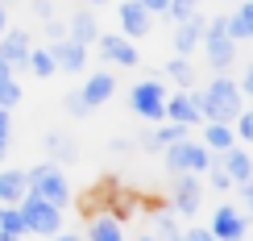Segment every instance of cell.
<instances>
[{
	"label": "cell",
	"mask_w": 253,
	"mask_h": 241,
	"mask_svg": "<svg viewBox=\"0 0 253 241\" xmlns=\"http://www.w3.org/2000/svg\"><path fill=\"white\" fill-rule=\"evenodd\" d=\"M199 100V117L204 121H220V125H233L241 112H245V96H241L237 79H228L224 71H220L216 79H208L204 88L195 92Z\"/></svg>",
	"instance_id": "1"
},
{
	"label": "cell",
	"mask_w": 253,
	"mask_h": 241,
	"mask_svg": "<svg viewBox=\"0 0 253 241\" xmlns=\"http://www.w3.org/2000/svg\"><path fill=\"white\" fill-rule=\"evenodd\" d=\"M204 58H208V67L212 71H228L237 62V42L228 38V13H216V17H208V25H204Z\"/></svg>",
	"instance_id": "2"
},
{
	"label": "cell",
	"mask_w": 253,
	"mask_h": 241,
	"mask_svg": "<svg viewBox=\"0 0 253 241\" xmlns=\"http://www.w3.org/2000/svg\"><path fill=\"white\" fill-rule=\"evenodd\" d=\"M166 171L170 175H204L208 166H212V150H208L204 142H187V138H178L166 145Z\"/></svg>",
	"instance_id": "3"
},
{
	"label": "cell",
	"mask_w": 253,
	"mask_h": 241,
	"mask_svg": "<svg viewBox=\"0 0 253 241\" xmlns=\"http://www.w3.org/2000/svg\"><path fill=\"white\" fill-rule=\"evenodd\" d=\"M25 175H29V195H38V200H46L54 208H62L71 200V183H67V175H62L58 162H42V166H34Z\"/></svg>",
	"instance_id": "4"
},
{
	"label": "cell",
	"mask_w": 253,
	"mask_h": 241,
	"mask_svg": "<svg viewBox=\"0 0 253 241\" xmlns=\"http://www.w3.org/2000/svg\"><path fill=\"white\" fill-rule=\"evenodd\" d=\"M129 108L137 112L141 121H166V88L158 79H141V83H133V92H129Z\"/></svg>",
	"instance_id": "5"
},
{
	"label": "cell",
	"mask_w": 253,
	"mask_h": 241,
	"mask_svg": "<svg viewBox=\"0 0 253 241\" xmlns=\"http://www.w3.org/2000/svg\"><path fill=\"white\" fill-rule=\"evenodd\" d=\"M21 208V221H25V233H38V237H54L62 229V212L54 204L38 200V195H25V200L17 204Z\"/></svg>",
	"instance_id": "6"
},
{
	"label": "cell",
	"mask_w": 253,
	"mask_h": 241,
	"mask_svg": "<svg viewBox=\"0 0 253 241\" xmlns=\"http://www.w3.org/2000/svg\"><path fill=\"white\" fill-rule=\"evenodd\" d=\"M208 233H212L216 241H245V233H249V216L241 212L237 204H220L216 212H212Z\"/></svg>",
	"instance_id": "7"
},
{
	"label": "cell",
	"mask_w": 253,
	"mask_h": 241,
	"mask_svg": "<svg viewBox=\"0 0 253 241\" xmlns=\"http://www.w3.org/2000/svg\"><path fill=\"white\" fill-rule=\"evenodd\" d=\"M170 208L178 216H195L204 208V179L199 175H174V200Z\"/></svg>",
	"instance_id": "8"
},
{
	"label": "cell",
	"mask_w": 253,
	"mask_h": 241,
	"mask_svg": "<svg viewBox=\"0 0 253 241\" xmlns=\"http://www.w3.org/2000/svg\"><path fill=\"white\" fill-rule=\"evenodd\" d=\"M112 96H117V75L112 71H91L87 79H83V88H79V100H83V108H104Z\"/></svg>",
	"instance_id": "9"
},
{
	"label": "cell",
	"mask_w": 253,
	"mask_h": 241,
	"mask_svg": "<svg viewBox=\"0 0 253 241\" xmlns=\"http://www.w3.org/2000/svg\"><path fill=\"white\" fill-rule=\"evenodd\" d=\"M117 17H121V38H129V42H141L154 29V13H145L137 0H125L117 8Z\"/></svg>",
	"instance_id": "10"
},
{
	"label": "cell",
	"mask_w": 253,
	"mask_h": 241,
	"mask_svg": "<svg viewBox=\"0 0 253 241\" xmlns=\"http://www.w3.org/2000/svg\"><path fill=\"white\" fill-rule=\"evenodd\" d=\"M46 50H50V58H54V67L67 71V75H79V71L87 67V46H79V42H71V38L50 42Z\"/></svg>",
	"instance_id": "11"
},
{
	"label": "cell",
	"mask_w": 253,
	"mask_h": 241,
	"mask_svg": "<svg viewBox=\"0 0 253 241\" xmlns=\"http://www.w3.org/2000/svg\"><path fill=\"white\" fill-rule=\"evenodd\" d=\"M29 50H34V38H29L25 29H4V34H0V58L13 71H21L29 62Z\"/></svg>",
	"instance_id": "12"
},
{
	"label": "cell",
	"mask_w": 253,
	"mask_h": 241,
	"mask_svg": "<svg viewBox=\"0 0 253 241\" xmlns=\"http://www.w3.org/2000/svg\"><path fill=\"white\" fill-rule=\"evenodd\" d=\"M166 121L170 125H183V129H195L199 121V100L191 92H174V96H166Z\"/></svg>",
	"instance_id": "13"
},
{
	"label": "cell",
	"mask_w": 253,
	"mask_h": 241,
	"mask_svg": "<svg viewBox=\"0 0 253 241\" xmlns=\"http://www.w3.org/2000/svg\"><path fill=\"white\" fill-rule=\"evenodd\" d=\"M216 166L228 175V179H233V187H241V183H249V179H253V154L245 150V145H233V150H224V154L216 158Z\"/></svg>",
	"instance_id": "14"
},
{
	"label": "cell",
	"mask_w": 253,
	"mask_h": 241,
	"mask_svg": "<svg viewBox=\"0 0 253 241\" xmlns=\"http://www.w3.org/2000/svg\"><path fill=\"white\" fill-rule=\"evenodd\" d=\"M96 50L108 62H121V67H137V58H141V54H137V46H133L129 38H121V34H100L96 38Z\"/></svg>",
	"instance_id": "15"
},
{
	"label": "cell",
	"mask_w": 253,
	"mask_h": 241,
	"mask_svg": "<svg viewBox=\"0 0 253 241\" xmlns=\"http://www.w3.org/2000/svg\"><path fill=\"white\" fill-rule=\"evenodd\" d=\"M204 25H208L204 13H191L187 21H178V29H174V54L178 58H191V50L204 42Z\"/></svg>",
	"instance_id": "16"
},
{
	"label": "cell",
	"mask_w": 253,
	"mask_h": 241,
	"mask_svg": "<svg viewBox=\"0 0 253 241\" xmlns=\"http://www.w3.org/2000/svg\"><path fill=\"white\" fill-rule=\"evenodd\" d=\"M67 38H71V42H79V46H96V38H100L96 13H87V8L71 13V21H67Z\"/></svg>",
	"instance_id": "17"
},
{
	"label": "cell",
	"mask_w": 253,
	"mask_h": 241,
	"mask_svg": "<svg viewBox=\"0 0 253 241\" xmlns=\"http://www.w3.org/2000/svg\"><path fill=\"white\" fill-rule=\"evenodd\" d=\"M25 195H29V175L4 166V171H0V204H21Z\"/></svg>",
	"instance_id": "18"
},
{
	"label": "cell",
	"mask_w": 253,
	"mask_h": 241,
	"mask_svg": "<svg viewBox=\"0 0 253 241\" xmlns=\"http://www.w3.org/2000/svg\"><path fill=\"white\" fill-rule=\"evenodd\" d=\"M204 145L212 154H224V150H233L237 142V133H233V125H220V121H204Z\"/></svg>",
	"instance_id": "19"
},
{
	"label": "cell",
	"mask_w": 253,
	"mask_h": 241,
	"mask_svg": "<svg viewBox=\"0 0 253 241\" xmlns=\"http://www.w3.org/2000/svg\"><path fill=\"white\" fill-rule=\"evenodd\" d=\"M228 38L233 42H249L253 38V0H241V8L228 13Z\"/></svg>",
	"instance_id": "20"
},
{
	"label": "cell",
	"mask_w": 253,
	"mask_h": 241,
	"mask_svg": "<svg viewBox=\"0 0 253 241\" xmlns=\"http://www.w3.org/2000/svg\"><path fill=\"white\" fill-rule=\"evenodd\" d=\"M187 133H191V129H183V125H170V121H158L154 125V129L150 133H145V150H166V145H170V142H178V138H187Z\"/></svg>",
	"instance_id": "21"
},
{
	"label": "cell",
	"mask_w": 253,
	"mask_h": 241,
	"mask_svg": "<svg viewBox=\"0 0 253 241\" xmlns=\"http://www.w3.org/2000/svg\"><path fill=\"white\" fill-rule=\"evenodd\" d=\"M25 237V221H21L17 204H0V241H21Z\"/></svg>",
	"instance_id": "22"
},
{
	"label": "cell",
	"mask_w": 253,
	"mask_h": 241,
	"mask_svg": "<svg viewBox=\"0 0 253 241\" xmlns=\"http://www.w3.org/2000/svg\"><path fill=\"white\" fill-rule=\"evenodd\" d=\"M87 241H125L121 237V221H112V216H91Z\"/></svg>",
	"instance_id": "23"
},
{
	"label": "cell",
	"mask_w": 253,
	"mask_h": 241,
	"mask_svg": "<svg viewBox=\"0 0 253 241\" xmlns=\"http://www.w3.org/2000/svg\"><path fill=\"white\" fill-rule=\"evenodd\" d=\"M166 75H170L183 92H191V83H195V67H191V58H178V54H174L170 62H166Z\"/></svg>",
	"instance_id": "24"
},
{
	"label": "cell",
	"mask_w": 253,
	"mask_h": 241,
	"mask_svg": "<svg viewBox=\"0 0 253 241\" xmlns=\"http://www.w3.org/2000/svg\"><path fill=\"white\" fill-rule=\"evenodd\" d=\"M46 150H50V158H54L58 166H62V162H75V145H71L67 133H50V138H46Z\"/></svg>",
	"instance_id": "25"
},
{
	"label": "cell",
	"mask_w": 253,
	"mask_h": 241,
	"mask_svg": "<svg viewBox=\"0 0 253 241\" xmlns=\"http://www.w3.org/2000/svg\"><path fill=\"white\" fill-rule=\"evenodd\" d=\"M25 67L34 71L38 79H50V75H54V71H58V67H54V58H50V50H46V46H34V50H29V62H25Z\"/></svg>",
	"instance_id": "26"
},
{
	"label": "cell",
	"mask_w": 253,
	"mask_h": 241,
	"mask_svg": "<svg viewBox=\"0 0 253 241\" xmlns=\"http://www.w3.org/2000/svg\"><path fill=\"white\" fill-rule=\"evenodd\" d=\"M17 104H21V83H17V75H0V108L13 112Z\"/></svg>",
	"instance_id": "27"
},
{
	"label": "cell",
	"mask_w": 253,
	"mask_h": 241,
	"mask_svg": "<svg viewBox=\"0 0 253 241\" xmlns=\"http://www.w3.org/2000/svg\"><path fill=\"white\" fill-rule=\"evenodd\" d=\"M191 13H199V0H174V4L166 8V17H170L174 25H178V21H187Z\"/></svg>",
	"instance_id": "28"
},
{
	"label": "cell",
	"mask_w": 253,
	"mask_h": 241,
	"mask_svg": "<svg viewBox=\"0 0 253 241\" xmlns=\"http://www.w3.org/2000/svg\"><path fill=\"white\" fill-rule=\"evenodd\" d=\"M204 175H212V179H208V187H212V192H220V195H224V192H233V179H228V175L216 166V158H212V166H208Z\"/></svg>",
	"instance_id": "29"
},
{
	"label": "cell",
	"mask_w": 253,
	"mask_h": 241,
	"mask_svg": "<svg viewBox=\"0 0 253 241\" xmlns=\"http://www.w3.org/2000/svg\"><path fill=\"white\" fill-rule=\"evenodd\" d=\"M233 133H237V142H253V108H245L233 121Z\"/></svg>",
	"instance_id": "30"
},
{
	"label": "cell",
	"mask_w": 253,
	"mask_h": 241,
	"mask_svg": "<svg viewBox=\"0 0 253 241\" xmlns=\"http://www.w3.org/2000/svg\"><path fill=\"white\" fill-rule=\"evenodd\" d=\"M158 216V233H162L166 241H183V233H178V225H174V216H166V212H154Z\"/></svg>",
	"instance_id": "31"
},
{
	"label": "cell",
	"mask_w": 253,
	"mask_h": 241,
	"mask_svg": "<svg viewBox=\"0 0 253 241\" xmlns=\"http://www.w3.org/2000/svg\"><path fill=\"white\" fill-rule=\"evenodd\" d=\"M8 142H13V112L0 108V150H8Z\"/></svg>",
	"instance_id": "32"
},
{
	"label": "cell",
	"mask_w": 253,
	"mask_h": 241,
	"mask_svg": "<svg viewBox=\"0 0 253 241\" xmlns=\"http://www.w3.org/2000/svg\"><path fill=\"white\" fill-rule=\"evenodd\" d=\"M237 192H241V208H245V216H253V179H249V183H241Z\"/></svg>",
	"instance_id": "33"
},
{
	"label": "cell",
	"mask_w": 253,
	"mask_h": 241,
	"mask_svg": "<svg viewBox=\"0 0 253 241\" xmlns=\"http://www.w3.org/2000/svg\"><path fill=\"white\" fill-rule=\"evenodd\" d=\"M237 88H241V96H245V100H253V62L245 67V75L237 79Z\"/></svg>",
	"instance_id": "34"
},
{
	"label": "cell",
	"mask_w": 253,
	"mask_h": 241,
	"mask_svg": "<svg viewBox=\"0 0 253 241\" xmlns=\"http://www.w3.org/2000/svg\"><path fill=\"white\" fill-rule=\"evenodd\" d=\"M183 241H216V237L208 233V225H191V229L183 233Z\"/></svg>",
	"instance_id": "35"
},
{
	"label": "cell",
	"mask_w": 253,
	"mask_h": 241,
	"mask_svg": "<svg viewBox=\"0 0 253 241\" xmlns=\"http://www.w3.org/2000/svg\"><path fill=\"white\" fill-rule=\"evenodd\" d=\"M62 104H67V112H71V117H87V108H83V100H79V92H71V96L62 100Z\"/></svg>",
	"instance_id": "36"
},
{
	"label": "cell",
	"mask_w": 253,
	"mask_h": 241,
	"mask_svg": "<svg viewBox=\"0 0 253 241\" xmlns=\"http://www.w3.org/2000/svg\"><path fill=\"white\" fill-rule=\"evenodd\" d=\"M46 34H50V42L67 38V21H54V17H50V21H46Z\"/></svg>",
	"instance_id": "37"
},
{
	"label": "cell",
	"mask_w": 253,
	"mask_h": 241,
	"mask_svg": "<svg viewBox=\"0 0 253 241\" xmlns=\"http://www.w3.org/2000/svg\"><path fill=\"white\" fill-rule=\"evenodd\" d=\"M137 4H141L145 13H166V8H170L174 0H137Z\"/></svg>",
	"instance_id": "38"
},
{
	"label": "cell",
	"mask_w": 253,
	"mask_h": 241,
	"mask_svg": "<svg viewBox=\"0 0 253 241\" xmlns=\"http://www.w3.org/2000/svg\"><path fill=\"white\" fill-rule=\"evenodd\" d=\"M34 13H38L42 21H50V17H54V8H50V0H34Z\"/></svg>",
	"instance_id": "39"
},
{
	"label": "cell",
	"mask_w": 253,
	"mask_h": 241,
	"mask_svg": "<svg viewBox=\"0 0 253 241\" xmlns=\"http://www.w3.org/2000/svg\"><path fill=\"white\" fill-rule=\"evenodd\" d=\"M8 29V8H4V0H0V34Z\"/></svg>",
	"instance_id": "40"
},
{
	"label": "cell",
	"mask_w": 253,
	"mask_h": 241,
	"mask_svg": "<svg viewBox=\"0 0 253 241\" xmlns=\"http://www.w3.org/2000/svg\"><path fill=\"white\" fill-rule=\"evenodd\" d=\"M46 241H79L75 233H54V237H46Z\"/></svg>",
	"instance_id": "41"
},
{
	"label": "cell",
	"mask_w": 253,
	"mask_h": 241,
	"mask_svg": "<svg viewBox=\"0 0 253 241\" xmlns=\"http://www.w3.org/2000/svg\"><path fill=\"white\" fill-rule=\"evenodd\" d=\"M137 241H154V237H137Z\"/></svg>",
	"instance_id": "42"
},
{
	"label": "cell",
	"mask_w": 253,
	"mask_h": 241,
	"mask_svg": "<svg viewBox=\"0 0 253 241\" xmlns=\"http://www.w3.org/2000/svg\"><path fill=\"white\" fill-rule=\"evenodd\" d=\"M228 4H241V0H228Z\"/></svg>",
	"instance_id": "43"
},
{
	"label": "cell",
	"mask_w": 253,
	"mask_h": 241,
	"mask_svg": "<svg viewBox=\"0 0 253 241\" xmlns=\"http://www.w3.org/2000/svg\"><path fill=\"white\" fill-rule=\"evenodd\" d=\"M91 4H100V0H91Z\"/></svg>",
	"instance_id": "44"
}]
</instances>
